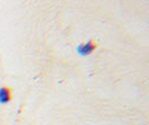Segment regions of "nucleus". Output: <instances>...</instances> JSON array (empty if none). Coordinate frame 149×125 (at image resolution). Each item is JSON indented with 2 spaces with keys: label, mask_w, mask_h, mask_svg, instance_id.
<instances>
[{
  "label": "nucleus",
  "mask_w": 149,
  "mask_h": 125,
  "mask_svg": "<svg viewBox=\"0 0 149 125\" xmlns=\"http://www.w3.org/2000/svg\"><path fill=\"white\" fill-rule=\"evenodd\" d=\"M13 99V89L9 86L0 87V104L9 103Z\"/></svg>",
  "instance_id": "nucleus-2"
},
{
  "label": "nucleus",
  "mask_w": 149,
  "mask_h": 125,
  "mask_svg": "<svg viewBox=\"0 0 149 125\" xmlns=\"http://www.w3.org/2000/svg\"><path fill=\"white\" fill-rule=\"evenodd\" d=\"M95 49H97V44L93 40H89L86 43L79 45L77 48H76V52H79L81 56H88L90 54H92Z\"/></svg>",
  "instance_id": "nucleus-1"
}]
</instances>
